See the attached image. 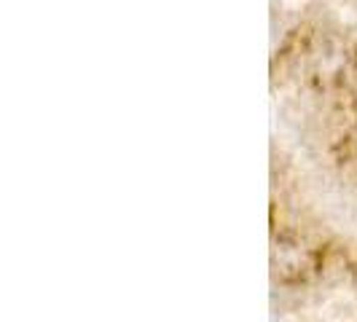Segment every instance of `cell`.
<instances>
[{
	"label": "cell",
	"mask_w": 357,
	"mask_h": 322,
	"mask_svg": "<svg viewBox=\"0 0 357 322\" xmlns=\"http://www.w3.org/2000/svg\"><path fill=\"white\" fill-rule=\"evenodd\" d=\"M320 317L325 322H357V301L349 293H333L320 309Z\"/></svg>",
	"instance_id": "1"
},
{
	"label": "cell",
	"mask_w": 357,
	"mask_h": 322,
	"mask_svg": "<svg viewBox=\"0 0 357 322\" xmlns=\"http://www.w3.org/2000/svg\"><path fill=\"white\" fill-rule=\"evenodd\" d=\"M280 3H287V6H293V3H298V0H280Z\"/></svg>",
	"instance_id": "2"
}]
</instances>
